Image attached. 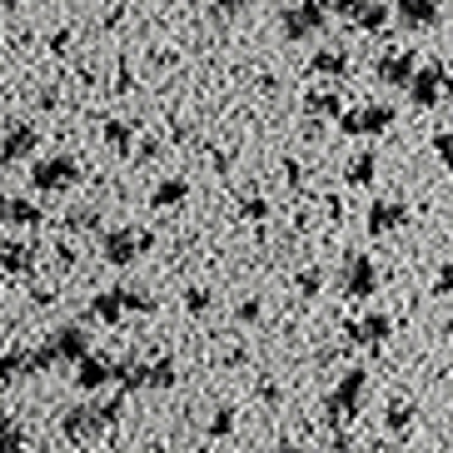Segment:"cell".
I'll return each instance as SVG.
<instances>
[{"instance_id": "1", "label": "cell", "mask_w": 453, "mask_h": 453, "mask_svg": "<svg viewBox=\"0 0 453 453\" xmlns=\"http://www.w3.org/2000/svg\"><path fill=\"white\" fill-rule=\"evenodd\" d=\"M81 180V165L70 160V155H45V160L30 165V185L41 189V195H60Z\"/></svg>"}, {"instance_id": "2", "label": "cell", "mask_w": 453, "mask_h": 453, "mask_svg": "<svg viewBox=\"0 0 453 453\" xmlns=\"http://www.w3.org/2000/svg\"><path fill=\"white\" fill-rule=\"evenodd\" d=\"M85 354H90V339H85V329H70V324H65V329H55V339L41 349V354H35V364H41V369H45V364H55V359L81 364Z\"/></svg>"}, {"instance_id": "3", "label": "cell", "mask_w": 453, "mask_h": 453, "mask_svg": "<svg viewBox=\"0 0 453 453\" xmlns=\"http://www.w3.org/2000/svg\"><path fill=\"white\" fill-rule=\"evenodd\" d=\"M35 145H41V130H35L30 120H11V125H5V134H0V165L30 160Z\"/></svg>"}, {"instance_id": "4", "label": "cell", "mask_w": 453, "mask_h": 453, "mask_svg": "<svg viewBox=\"0 0 453 453\" xmlns=\"http://www.w3.org/2000/svg\"><path fill=\"white\" fill-rule=\"evenodd\" d=\"M145 250V240H134V229H110L105 234V259L110 265H134V254Z\"/></svg>"}, {"instance_id": "5", "label": "cell", "mask_w": 453, "mask_h": 453, "mask_svg": "<svg viewBox=\"0 0 453 453\" xmlns=\"http://www.w3.org/2000/svg\"><path fill=\"white\" fill-rule=\"evenodd\" d=\"M125 309H130V294H125V289H105V294H95V299H90V314L100 324H120Z\"/></svg>"}, {"instance_id": "6", "label": "cell", "mask_w": 453, "mask_h": 453, "mask_svg": "<svg viewBox=\"0 0 453 453\" xmlns=\"http://www.w3.org/2000/svg\"><path fill=\"white\" fill-rule=\"evenodd\" d=\"M399 20L409 30H424L439 20V0H399Z\"/></svg>"}, {"instance_id": "7", "label": "cell", "mask_w": 453, "mask_h": 453, "mask_svg": "<svg viewBox=\"0 0 453 453\" xmlns=\"http://www.w3.org/2000/svg\"><path fill=\"white\" fill-rule=\"evenodd\" d=\"M403 214H409V210H403L399 200H379V204L369 210V234H384V229H399V225H403Z\"/></svg>"}, {"instance_id": "8", "label": "cell", "mask_w": 453, "mask_h": 453, "mask_svg": "<svg viewBox=\"0 0 453 453\" xmlns=\"http://www.w3.org/2000/svg\"><path fill=\"white\" fill-rule=\"evenodd\" d=\"M359 394H364V369H354V373H344L339 379V388H334V413H354L359 409Z\"/></svg>"}, {"instance_id": "9", "label": "cell", "mask_w": 453, "mask_h": 453, "mask_svg": "<svg viewBox=\"0 0 453 453\" xmlns=\"http://www.w3.org/2000/svg\"><path fill=\"white\" fill-rule=\"evenodd\" d=\"M373 284H379V280H373L369 259H349V265H344V289L349 294H373Z\"/></svg>"}, {"instance_id": "10", "label": "cell", "mask_w": 453, "mask_h": 453, "mask_svg": "<svg viewBox=\"0 0 453 453\" xmlns=\"http://www.w3.org/2000/svg\"><path fill=\"white\" fill-rule=\"evenodd\" d=\"M115 373H120L115 364H105V359H90V354H85V359H81V373H75V379H81V388L90 394V388H100L105 379H115Z\"/></svg>"}, {"instance_id": "11", "label": "cell", "mask_w": 453, "mask_h": 453, "mask_svg": "<svg viewBox=\"0 0 453 453\" xmlns=\"http://www.w3.org/2000/svg\"><path fill=\"white\" fill-rule=\"evenodd\" d=\"M439 95H443V70L439 65L418 70V81H413V100H418V105H434Z\"/></svg>"}, {"instance_id": "12", "label": "cell", "mask_w": 453, "mask_h": 453, "mask_svg": "<svg viewBox=\"0 0 453 453\" xmlns=\"http://www.w3.org/2000/svg\"><path fill=\"white\" fill-rule=\"evenodd\" d=\"M20 269H30V244L5 240L0 244V274H20Z\"/></svg>"}, {"instance_id": "13", "label": "cell", "mask_w": 453, "mask_h": 453, "mask_svg": "<svg viewBox=\"0 0 453 453\" xmlns=\"http://www.w3.org/2000/svg\"><path fill=\"white\" fill-rule=\"evenodd\" d=\"M388 125V110H379V105H369V110H359L354 120L344 115V130H354V134H369V130H384Z\"/></svg>"}, {"instance_id": "14", "label": "cell", "mask_w": 453, "mask_h": 453, "mask_svg": "<svg viewBox=\"0 0 453 453\" xmlns=\"http://www.w3.org/2000/svg\"><path fill=\"white\" fill-rule=\"evenodd\" d=\"M185 195H189L185 180H165V185L155 189V195H150V204H155V210H174V204L185 200Z\"/></svg>"}, {"instance_id": "15", "label": "cell", "mask_w": 453, "mask_h": 453, "mask_svg": "<svg viewBox=\"0 0 453 453\" xmlns=\"http://www.w3.org/2000/svg\"><path fill=\"white\" fill-rule=\"evenodd\" d=\"M409 70H413V55H394L379 65V81L384 85H409Z\"/></svg>"}, {"instance_id": "16", "label": "cell", "mask_w": 453, "mask_h": 453, "mask_svg": "<svg viewBox=\"0 0 453 453\" xmlns=\"http://www.w3.org/2000/svg\"><path fill=\"white\" fill-rule=\"evenodd\" d=\"M105 145H110V150H120V155H125V150H130V130H125L120 120L105 125Z\"/></svg>"}, {"instance_id": "17", "label": "cell", "mask_w": 453, "mask_h": 453, "mask_svg": "<svg viewBox=\"0 0 453 453\" xmlns=\"http://www.w3.org/2000/svg\"><path fill=\"white\" fill-rule=\"evenodd\" d=\"M26 434H20V424H5V428H0V449H26Z\"/></svg>"}, {"instance_id": "18", "label": "cell", "mask_w": 453, "mask_h": 453, "mask_svg": "<svg viewBox=\"0 0 453 453\" xmlns=\"http://www.w3.org/2000/svg\"><path fill=\"white\" fill-rule=\"evenodd\" d=\"M95 219H100V214H95V210H75V214H70V219H65V229H70V234H75V229H90Z\"/></svg>"}, {"instance_id": "19", "label": "cell", "mask_w": 453, "mask_h": 453, "mask_svg": "<svg viewBox=\"0 0 453 453\" xmlns=\"http://www.w3.org/2000/svg\"><path fill=\"white\" fill-rule=\"evenodd\" d=\"M384 329H388L384 319H364V324H359V329H354V334H359V339H369V344H373V339H384Z\"/></svg>"}, {"instance_id": "20", "label": "cell", "mask_w": 453, "mask_h": 453, "mask_svg": "<svg viewBox=\"0 0 453 453\" xmlns=\"http://www.w3.org/2000/svg\"><path fill=\"white\" fill-rule=\"evenodd\" d=\"M229 428H234V418H229V413H214V439H225Z\"/></svg>"}, {"instance_id": "21", "label": "cell", "mask_w": 453, "mask_h": 453, "mask_svg": "<svg viewBox=\"0 0 453 453\" xmlns=\"http://www.w3.org/2000/svg\"><path fill=\"white\" fill-rule=\"evenodd\" d=\"M434 145H439L443 165H453V134H439V140H434Z\"/></svg>"}, {"instance_id": "22", "label": "cell", "mask_w": 453, "mask_h": 453, "mask_svg": "<svg viewBox=\"0 0 453 453\" xmlns=\"http://www.w3.org/2000/svg\"><path fill=\"white\" fill-rule=\"evenodd\" d=\"M339 65H344V55H339V50H329V55H319V70H339Z\"/></svg>"}, {"instance_id": "23", "label": "cell", "mask_w": 453, "mask_h": 453, "mask_svg": "<svg viewBox=\"0 0 453 453\" xmlns=\"http://www.w3.org/2000/svg\"><path fill=\"white\" fill-rule=\"evenodd\" d=\"M214 5H219V11H240L244 0H214Z\"/></svg>"}, {"instance_id": "24", "label": "cell", "mask_w": 453, "mask_h": 453, "mask_svg": "<svg viewBox=\"0 0 453 453\" xmlns=\"http://www.w3.org/2000/svg\"><path fill=\"white\" fill-rule=\"evenodd\" d=\"M0 394H5V379H0Z\"/></svg>"}]
</instances>
